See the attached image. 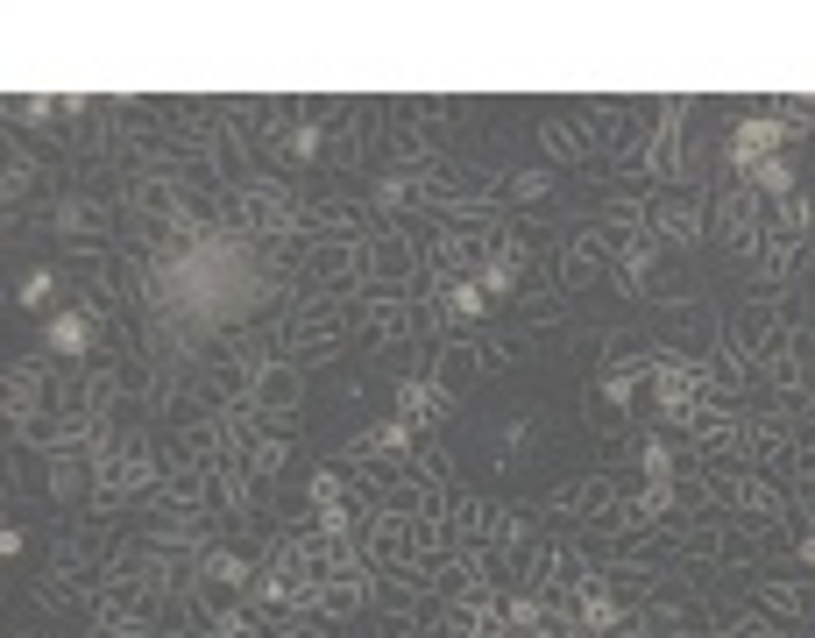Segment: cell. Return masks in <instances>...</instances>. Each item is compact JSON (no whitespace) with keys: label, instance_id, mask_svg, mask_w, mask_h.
Returning <instances> with one entry per match:
<instances>
[{"label":"cell","instance_id":"obj_9","mask_svg":"<svg viewBox=\"0 0 815 638\" xmlns=\"http://www.w3.org/2000/svg\"><path fill=\"white\" fill-rule=\"evenodd\" d=\"M801 561H808V568H815V532H808V539H801Z\"/></svg>","mask_w":815,"mask_h":638},{"label":"cell","instance_id":"obj_8","mask_svg":"<svg viewBox=\"0 0 815 638\" xmlns=\"http://www.w3.org/2000/svg\"><path fill=\"white\" fill-rule=\"evenodd\" d=\"M50 298V270H36V277H22V305H43Z\"/></svg>","mask_w":815,"mask_h":638},{"label":"cell","instance_id":"obj_5","mask_svg":"<svg viewBox=\"0 0 815 638\" xmlns=\"http://www.w3.org/2000/svg\"><path fill=\"white\" fill-rule=\"evenodd\" d=\"M482 312H489V291L482 284H454L447 291V319H482Z\"/></svg>","mask_w":815,"mask_h":638},{"label":"cell","instance_id":"obj_7","mask_svg":"<svg viewBox=\"0 0 815 638\" xmlns=\"http://www.w3.org/2000/svg\"><path fill=\"white\" fill-rule=\"evenodd\" d=\"M206 575H213V582H227V589H234V582H249V568H241L234 553H213V561H206Z\"/></svg>","mask_w":815,"mask_h":638},{"label":"cell","instance_id":"obj_1","mask_svg":"<svg viewBox=\"0 0 815 638\" xmlns=\"http://www.w3.org/2000/svg\"><path fill=\"white\" fill-rule=\"evenodd\" d=\"M780 135H787V128H780V121H745V128H738V135H730V164H738V171H745V178H752V171H759V164H766V156H773V149H780Z\"/></svg>","mask_w":815,"mask_h":638},{"label":"cell","instance_id":"obj_6","mask_svg":"<svg viewBox=\"0 0 815 638\" xmlns=\"http://www.w3.org/2000/svg\"><path fill=\"white\" fill-rule=\"evenodd\" d=\"M582 624H589V631H610V624H617V603H610V596H582Z\"/></svg>","mask_w":815,"mask_h":638},{"label":"cell","instance_id":"obj_4","mask_svg":"<svg viewBox=\"0 0 815 638\" xmlns=\"http://www.w3.org/2000/svg\"><path fill=\"white\" fill-rule=\"evenodd\" d=\"M752 185H759V192H766V199H794V171H787V164H780V156H766V164H759V171H752Z\"/></svg>","mask_w":815,"mask_h":638},{"label":"cell","instance_id":"obj_3","mask_svg":"<svg viewBox=\"0 0 815 638\" xmlns=\"http://www.w3.org/2000/svg\"><path fill=\"white\" fill-rule=\"evenodd\" d=\"M50 348H57V355H86V348H93V327H86L78 312H64V319H50Z\"/></svg>","mask_w":815,"mask_h":638},{"label":"cell","instance_id":"obj_2","mask_svg":"<svg viewBox=\"0 0 815 638\" xmlns=\"http://www.w3.org/2000/svg\"><path fill=\"white\" fill-rule=\"evenodd\" d=\"M397 405H404V419L419 426V419H440V412H447V390H440V383H404Z\"/></svg>","mask_w":815,"mask_h":638}]
</instances>
